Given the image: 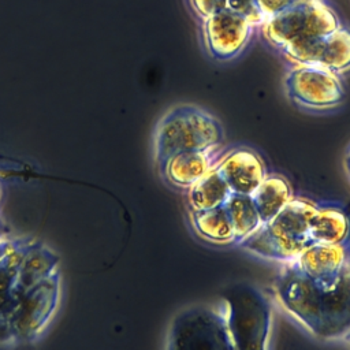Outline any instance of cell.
I'll use <instances>...</instances> for the list:
<instances>
[{
	"label": "cell",
	"instance_id": "obj_1",
	"mask_svg": "<svg viewBox=\"0 0 350 350\" xmlns=\"http://www.w3.org/2000/svg\"><path fill=\"white\" fill-rule=\"evenodd\" d=\"M273 287L280 305L316 338L331 340L350 332V249L332 287L313 283L294 260L279 271Z\"/></svg>",
	"mask_w": 350,
	"mask_h": 350
},
{
	"label": "cell",
	"instance_id": "obj_2",
	"mask_svg": "<svg viewBox=\"0 0 350 350\" xmlns=\"http://www.w3.org/2000/svg\"><path fill=\"white\" fill-rule=\"evenodd\" d=\"M219 119L193 104L170 108L157 122L153 135L154 161L159 168L174 154L194 150L212 152L224 142Z\"/></svg>",
	"mask_w": 350,
	"mask_h": 350
},
{
	"label": "cell",
	"instance_id": "obj_3",
	"mask_svg": "<svg viewBox=\"0 0 350 350\" xmlns=\"http://www.w3.org/2000/svg\"><path fill=\"white\" fill-rule=\"evenodd\" d=\"M317 205L293 198L276 216L261 223L239 245L264 258L288 262L301 256L312 243L309 221Z\"/></svg>",
	"mask_w": 350,
	"mask_h": 350
},
{
	"label": "cell",
	"instance_id": "obj_4",
	"mask_svg": "<svg viewBox=\"0 0 350 350\" xmlns=\"http://www.w3.org/2000/svg\"><path fill=\"white\" fill-rule=\"evenodd\" d=\"M163 350H235L223 301L178 310L168 324Z\"/></svg>",
	"mask_w": 350,
	"mask_h": 350
},
{
	"label": "cell",
	"instance_id": "obj_5",
	"mask_svg": "<svg viewBox=\"0 0 350 350\" xmlns=\"http://www.w3.org/2000/svg\"><path fill=\"white\" fill-rule=\"evenodd\" d=\"M335 11L323 0H301L265 19L260 27L265 41L280 52L310 44L340 26Z\"/></svg>",
	"mask_w": 350,
	"mask_h": 350
},
{
	"label": "cell",
	"instance_id": "obj_6",
	"mask_svg": "<svg viewBox=\"0 0 350 350\" xmlns=\"http://www.w3.org/2000/svg\"><path fill=\"white\" fill-rule=\"evenodd\" d=\"M235 350H268L271 308L252 284H235L223 295Z\"/></svg>",
	"mask_w": 350,
	"mask_h": 350
},
{
	"label": "cell",
	"instance_id": "obj_7",
	"mask_svg": "<svg viewBox=\"0 0 350 350\" xmlns=\"http://www.w3.org/2000/svg\"><path fill=\"white\" fill-rule=\"evenodd\" d=\"M62 297V276H52L22 295L11 314L12 343H31L41 336L55 317Z\"/></svg>",
	"mask_w": 350,
	"mask_h": 350
},
{
	"label": "cell",
	"instance_id": "obj_8",
	"mask_svg": "<svg viewBox=\"0 0 350 350\" xmlns=\"http://www.w3.org/2000/svg\"><path fill=\"white\" fill-rule=\"evenodd\" d=\"M284 86L293 103L313 111L332 109L345 100V88L339 75L314 66L293 67L286 75Z\"/></svg>",
	"mask_w": 350,
	"mask_h": 350
},
{
	"label": "cell",
	"instance_id": "obj_9",
	"mask_svg": "<svg viewBox=\"0 0 350 350\" xmlns=\"http://www.w3.org/2000/svg\"><path fill=\"white\" fill-rule=\"evenodd\" d=\"M254 26L228 8L202 21V38L208 53L220 62L239 56L247 46Z\"/></svg>",
	"mask_w": 350,
	"mask_h": 350
},
{
	"label": "cell",
	"instance_id": "obj_10",
	"mask_svg": "<svg viewBox=\"0 0 350 350\" xmlns=\"http://www.w3.org/2000/svg\"><path fill=\"white\" fill-rule=\"evenodd\" d=\"M295 64L314 66L335 74L350 70V27L340 25L329 34L302 46L283 51Z\"/></svg>",
	"mask_w": 350,
	"mask_h": 350
},
{
	"label": "cell",
	"instance_id": "obj_11",
	"mask_svg": "<svg viewBox=\"0 0 350 350\" xmlns=\"http://www.w3.org/2000/svg\"><path fill=\"white\" fill-rule=\"evenodd\" d=\"M216 170L230 187L231 193L250 194L267 176V170L260 154L247 148H238L227 153Z\"/></svg>",
	"mask_w": 350,
	"mask_h": 350
},
{
	"label": "cell",
	"instance_id": "obj_12",
	"mask_svg": "<svg viewBox=\"0 0 350 350\" xmlns=\"http://www.w3.org/2000/svg\"><path fill=\"white\" fill-rule=\"evenodd\" d=\"M347 252L345 245L312 243L294 261L306 278L317 286L328 288L338 282Z\"/></svg>",
	"mask_w": 350,
	"mask_h": 350
},
{
	"label": "cell",
	"instance_id": "obj_13",
	"mask_svg": "<svg viewBox=\"0 0 350 350\" xmlns=\"http://www.w3.org/2000/svg\"><path fill=\"white\" fill-rule=\"evenodd\" d=\"M59 262V256L49 246L36 239H27L18 267L15 301L57 272Z\"/></svg>",
	"mask_w": 350,
	"mask_h": 350
},
{
	"label": "cell",
	"instance_id": "obj_14",
	"mask_svg": "<svg viewBox=\"0 0 350 350\" xmlns=\"http://www.w3.org/2000/svg\"><path fill=\"white\" fill-rule=\"evenodd\" d=\"M27 239H14L8 252L0 258V343H12L10 328L11 314L15 309V283L19 261Z\"/></svg>",
	"mask_w": 350,
	"mask_h": 350
},
{
	"label": "cell",
	"instance_id": "obj_15",
	"mask_svg": "<svg viewBox=\"0 0 350 350\" xmlns=\"http://www.w3.org/2000/svg\"><path fill=\"white\" fill-rule=\"evenodd\" d=\"M213 167L211 152L194 150L171 156L160 167V171L172 186L190 189Z\"/></svg>",
	"mask_w": 350,
	"mask_h": 350
},
{
	"label": "cell",
	"instance_id": "obj_16",
	"mask_svg": "<svg viewBox=\"0 0 350 350\" xmlns=\"http://www.w3.org/2000/svg\"><path fill=\"white\" fill-rule=\"evenodd\" d=\"M309 232L313 243L343 245L350 234V220L338 208L317 206L309 221Z\"/></svg>",
	"mask_w": 350,
	"mask_h": 350
},
{
	"label": "cell",
	"instance_id": "obj_17",
	"mask_svg": "<svg viewBox=\"0 0 350 350\" xmlns=\"http://www.w3.org/2000/svg\"><path fill=\"white\" fill-rule=\"evenodd\" d=\"M261 223L276 216L294 197L290 183L278 174H267L260 186L252 193Z\"/></svg>",
	"mask_w": 350,
	"mask_h": 350
},
{
	"label": "cell",
	"instance_id": "obj_18",
	"mask_svg": "<svg viewBox=\"0 0 350 350\" xmlns=\"http://www.w3.org/2000/svg\"><path fill=\"white\" fill-rule=\"evenodd\" d=\"M230 194V187L215 165L189 189L187 200L191 212H200L221 206Z\"/></svg>",
	"mask_w": 350,
	"mask_h": 350
},
{
	"label": "cell",
	"instance_id": "obj_19",
	"mask_svg": "<svg viewBox=\"0 0 350 350\" xmlns=\"http://www.w3.org/2000/svg\"><path fill=\"white\" fill-rule=\"evenodd\" d=\"M230 224L234 231L235 242H242L261 224L260 215L250 194L231 193L223 204Z\"/></svg>",
	"mask_w": 350,
	"mask_h": 350
},
{
	"label": "cell",
	"instance_id": "obj_20",
	"mask_svg": "<svg viewBox=\"0 0 350 350\" xmlns=\"http://www.w3.org/2000/svg\"><path fill=\"white\" fill-rule=\"evenodd\" d=\"M191 223L196 232L205 241L212 243H231L235 242L234 231L221 206L191 212Z\"/></svg>",
	"mask_w": 350,
	"mask_h": 350
},
{
	"label": "cell",
	"instance_id": "obj_21",
	"mask_svg": "<svg viewBox=\"0 0 350 350\" xmlns=\"http://www.w3.org/2000/svg\"><path fill=\"white\" fill-rule=\"evenodd\" d=\"M227 8L246 18L253 26H260L264 22V16L260 12L256 0H227Z\"/></svg>",
	"mask_w": 350,
	"mask_h": 350
},
{
	"label": "cell",
	"instance_id": "obj_22",
	"mask_svg": "<svg viewBox=\"0 0 350 350\" xmlns=\"http://www.w3.org/2000/svg\"><path fill=\"white\" fill-rule=\"evenodd\" d=\"M189 4L201 21L227 8V0H189Z\"/></svg>",
	"mask_w": 350,
	"mask_h": 350
},
{
	"label": "cell",
	"instance_id": "obj_23",
	"mask_svg": "<svg viewBox=\"0 0 350 350\" xmlns=\"http://www.w3.org/2000/svg\"><path fill=\"white\" fill-rule=\"evenodd\" d=\"M260 12L264 16V21L268 18H272L283 11H286L287 8H290L291 5L297 4L301 0H256Z\"/></svg>",
	"mask_w": 350,
	"mask_h": 350
},
{
	"label": "cell",
	"instance_id": "obj_24",
	"mask_svg": "<svg viewBox=\"0 0 350 350\" xmlns=\"http://www.w3.org/2000/svg\"><path fill=\"white\" fill-rule=\"evenodd\" d=\"M12 242H14V238H11V237H1L0 238V258L8 252Z\"/></svg>",
	"mask_w": 350,
	"mask_h": 350
},
{
	"label": "cell",
	"instance_id": "obj_25",
	"mask_svg": "<svg viewBox=\"0 0 350 350\" xmlns=\"http://www.w3.org/2000/svg\"><path fill=\"white\" fill-rule=\"evenodd\" d=\"M343 167H345V171H346V174H347V176H349V179H350V146H349V149H347V152H346V154H345Z\"/></svg>",
	"mask_w": 350,
	"mask_h": 350
},
{
	"label": "cell",
	"instance_id": "obj_26",
	"mask_svg": "<svg viewBox=\"0 0 350 350\" xmlns=\"http://www.w3.org/2000/svg\"><path fill=\"white\" fill-rule=\"evenodd\" d=\"M1 237H8V234H7V231L4 230V227H3V223L0 221V238Z\"/></svg>",
	"mask_w": 350,
	"mask_h": 350
},
{
	"label": "cell",
	"instance_id": "obj_27",
	"mask_svg": "<svg viewBox=\"0 0 350 350\" xmlns=\"http://www.w3.org/2000/svg\"><path fill=\"white\" fill-rule=\"evenodd\" d=\"M346 338H347V339H349V342H350V336H346Z\"/></svg>",
	"mask_w": 350,
	"mask_h": 350
},
{
	"label": "cell",
	"instance_id": "obj_28",
	"mask_svg": "<svg viewBox=\"0 0 350 350\" xmlns=\"http://www.w3.org/2000/svg\"><path fill=\"white\" fill-rule=\"evenodd\" d=\"M346 336H350V332H349V334H347V335H346Z\"/></svg>",
	"mask_w": 350,
	"mask_h": 350
}]
</instances>
